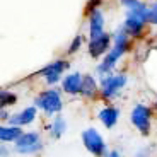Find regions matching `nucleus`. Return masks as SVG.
<instances>
[{
    "label": "nucleus",
    "mask_w": 157,
    "mask_h": 157,
    "mask_svg": "<svg viewBox=\"0 0 157 157\" xmlns=\"http://www.w3.org/2000/svg\"><path fill=\"white\" fill-rule=\"evenodd\" d=\"M126 34H128V33H126L125 29H121V31L116 33L113 48H111L109 53L106 55L104 62L99 63V67H98V72L101 75H109V72L113 70V67L116 65V62L120 60V56L126 51V48H128V38H126Z\"/></svg>",
    "instance_id": "obj_1"
},
{
    "label": "nucleus",
    "mask_w": 157,
    "mask_h": 157,
    "mask_svg": "<svg viewBox=\"0 0 157 157\" xmlns=\"http://www.w3.org/2000/svg\"><path fill=\"white\" fill-rule=\"evenodd\" d=\"M149 21V7L142 4L138 9L126 10V21H125V31L128 34L138 36L144 29V24Z\"/></svg>",
    "instance_id": "obj_2"
},
{
    "label": "nucleus",
    "mask_w": 157,
    "mask_h": 157,
    "mask_svg": "<svg viewBox=\"0 0 157 157\" xmlns=\"http://www.w3.org/2000/svg\"><path fill=\"white\" fill-rule=\"evenodd\" d=\"M36 106L41 108L43 111H46L48 114H55L62 111V98H60V92L55 89H50V90H44L36 98Z\"/></svg>",
    "instance_id": "obj_3"
},
{
    "label": "nucleus",
    "mask_w": 157,
    "mask_h": 157,
    "mask_svg": "<svg viewBox=\"0 0 157 157\" xmlns=\"http://www.w3.org/2000/svg\"><path fill=\"white\" fill-rule=\"evenodd\" d=\"M82 140H84V145L86 149L89 150L90 154H94V155H102L104 150H106V144L102 140V137L99 135L98 130L94 128H87L86 132L82 133Z\"/></svg>",
    "instance_id": "obj_4"
},
{
    "label": "nucleus",
    "mask_w": 157,
    "mask_h": 157,
    "mask_svg": "<svg viewBox=\"0 0 157 157\" xmlns=\"http://www.w3.org/2000/svg\"><path fill=\"white\" fill-rule=\"evenodd\" d=\"M43 144H41V138L38 133L34 132H29V133H24L19 140L16 142V150L19 154H36L41 150Z\"/></svg>",
    "instance_id": "obj_5"
},
{
    "label": "nucleus",
    "mask_w": 157,
    "mask_h": 157,
    "mask_svg": "<svg viewBox=\"0 0 157 157\" xmlns=\"http://www.w3.org/2000/svg\"><path fill=\"white\" fill-rule=\"evenodd\" d=\"M126 84V77L123 74L118 75H106L102 78L101 87H102V96L104 98H114L118 94V90L123 89V86Z\"/></svg>",
    "instance_id": "obj_6"
},
{
    "label": "nucleus",
    "mask_w": 157,
    "mask_h": 157,
    "mask_svg": "<svg viewBox=\"0 0 157 157\" xmlns=\"http://www.w3.org/2000/svg\"><path fill=\"white\" fill-rule=\"evenodd\" d=\"M132 123L140 130L142 133H147L150 128V111L144 104H137L132 109Z\"/></svg>",
    "instance_id": "obj_7"
},
{
    "label": "nucleus",
    "mask_w": 157,
    "mask_h": 157,
    "mask_svg": "<svg viewBox=\"0 0 157 157\" xmlns=\"http://www.w3.org/2000/svg\"><path fill=\"white\" fill-rule=\"evenodd\" d=\"M67 68V63L62 62V60H56V62L50 63V65H46V67L43 68V72L41 74L44 75V80H46L48 84H56L60 80V77H62V72Z\"/></svg>",
    "instance_id": "obj_8"
},
{
    "label": "nucleus",
    "mask_w": 157,
    "mask_h": 157,
    "mask_svg": "<svg viewBox=\"0 0 157 157\" xmlns=\"http://www.w3.org/2000/svg\"><path fill=\"white\" fill-rule=\"evenodd\" d=\"M89 33H90V41H96L99 39L104 33V17H102L101 10H92L90 14V24H89Z\"/></svg>",
    "instance_id": "obj_9"
},
{
    "label": "nucleus",
    "mask_w": 157,
    "mask_h": 157,
    "mask_svg": "<svg viewBox=\"0 0 157 157\" xmlns=\"http://www.w3.org/2000/svg\"><path fill=\"white\" fill-rule=\"evenodd\" d=\"M34 118H36V108L29 106V108H26V109H22L21 113L12 114L10 120H9V123H10V126H22V125L33 123Z\"/></svg>",
    "instance_id": "obj_10"
},
{
    "label": "nucleus",
    "mask_w": 157,
    "mask_h": 157,
    "mask_svg": "<svg viewBox=\"0 0 157 157\" xmlns=\"http://www.w3.org/2000/svg\"><path fill=\"white\" fill-rule=\"evenodd\" d=\"M109 43H111V36L109 34H102L99 39L90 41V43H89V53H90V56L98 58V56H101L102 53H106L108 48H109Z\"/></svg>",
    "instance_id": "obj_11"
},
{
    "label": "nucleus",
    "mask_w": 157,
    "mask_h": 157,
    "mask_svg": "<svg viewBox=\"0 0 157 157\" xmlns=\"http://www.w3.org/2000/svg\"><path fill=\"white\" fill-rule=\"evenodd\" d=\"M82 75L80 74H70L63 78V90L68 92V94H77L80 92V87H82Z\"/></svg>",
    "instance_id": "obj_12"
},
{
    "label": "nucleus",
    "mask_w": 157,
    "mask_h": 157,
    "mask_svg": "<svg viewBox=\"0 0 157 157\" xmlns=\"http://www.w3.org/2000/svg\"><path fill=\"white\" fill-rule=\"evenodd\" d=\"M118 116H120V111L116 108H104V109L99 111V120L106 128H113L116 125Z\"/></svg>",
    "instance_id": "obj_13"
},
{
    "label": "nucleus",
    "mask_w": 157,
    "mask_h": 157,
    "mask_svg": "<svg viewBox=\"0 0 157 157\" xmlns=\"http://www.w3.org/2000/svg\"><path fill=\"white\" fill-rule=\"evenodd\" d=\"M22 135L24 133L19 126H0V140L2 142H17Z\"/></svg>",
    "instance_id": "obj_14"
},
{
    "label": "nucleus",
    "mask_w": 157,
    "mask_h": 157,
    "mask_svg": "<svg viewBox=\"0 0 157 157\" xmlns=\"http://www.w3.org/2000/svg\"><path fill=\"white\" fill-rule=\"evenodd\" d=\"M65 130H67V123H65V120H63L62 116H55V120H53V123H51V126H50L51 137L60 138L63 133H65Z\"/></svg>",
    "instance_id": "obj_15"
},
{
    "label": "nucleus",
    "mask_w": 157,
    "mask_h": 157,
    "mask_svg": "<svg viewBox=\"0 0 157 157\" xmlns=\"http://www.w3.org/2000/svg\"><path fill=\"white\" fill-rule=\"evenodd\" d=\"M96 92V80L92 78V75H84L82 78V87H80V94L90 98Z\"/></svg>",
    "instance_id": "obj_16"
},
{
    "label": "nucleus",
    "mask_w": 157,
    "mask_h": 157,
    "mask_svg": "<svg viewBox=\"0 0 157 157\" xmlns=\"http://www.w3.org/2000/svg\"><path fill=\"white\" fill-rule=\"evenodd\" d=\"M16 101H17L16 94H12L9 90H2V92H0V106H2V109H4L5 106L16 104Z\"/></svg>",
    "instance_id": "obj_17"
},
{
    "label": "nucleus",
    "mask_w": 157,
    "mask_h": 157,
    "mask_svg": "<svg viewBox=\"0 0 157 157\" xmlns=\"http://www.w3.org/2000/svg\"><path fill=\"white\" fill-rule=\"evenodd\" d=\"M123 7H126L128 10H133V9H138L142 5L140 0H121Z\"/></svg>",
    "instance_id": "obj_18"
},
{
    "label": "nucleus",
    "mask_w": 157,
    "mask_h": 157,
    "mask_svg": "<svg viewBox=\"0 0 157 157\" xmlns=\"http://www.w3.org/2000/svg\"><path fill=\"white\" fill-rule=\"evenodd\" d=\"M80 46H82V36H75L72 44H70V48H68V51H70V53H75Z\"/></svg>",
    "instance_id": "obj_19"
},
{
    "label": "nucleus",
    "mask_w": 157,
    "mask_h": 157,
    "mask_svg": "<svg viewBox=\"0 0 157 157\" xmlns=\"http://www.w3.org/2000/svg\"><path fill=\"white\" fill-rule=\"evenodd\" d=\"M149 22L157 24V2L149 9Z\"/></svg>",
    "instance_id": "obj_20"
},
{
    "label": "nucleus",
    "mask_w": 157,
    "mask_h": 157,
    "mask_svg": "<svg viewBox=\"0 0 157 157\" xmlns=\"http://www.w3.org/2000/svg\"><path fill=\"white\" fill-rule=\"evenodd\" d=\"M106 157H121V155H120V152H118V150H111L109 154H106Z\"/></svg>",
    "instance_id": "obj_21"
},
{
    "label": "nucleus",
    "mask_w": 157,
    "mask_h": 157,
    "mask_svg": "<svg viewBox=\"0 0 157 157\" xmlns=\"http://www.w3.org/2000/svg\"><path fill=\"white\" fill-rule=\"evenodd\" d=\"M0 155H2V157H7V149H5V145L0 147Z\"/></svg>",
    "instance_id": "obj_22"
},
{
    "label": "nucleus",
    "mask_w": 157,
    "mask_h": 157,
    "mask_svg": "<svg viewBox=\"0 0 157 157\" xmlns=\"http://www.w3.org/2000/svg\"><path fill=\"white\" fill-rule=\"evenodd\" d=\"M155 106H157V102H155Z\"/></svg>",
    "instance_id": "obj_23"
}]
</instances>
